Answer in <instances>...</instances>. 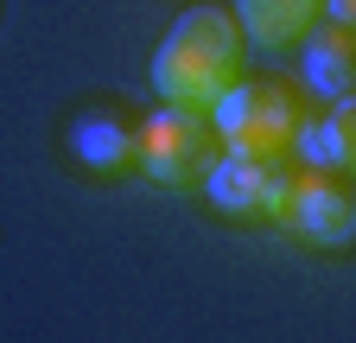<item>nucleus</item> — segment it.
I'll return each instance as SVG.
<instances>
[{"instance_id":"1","label":"nucleus","mask_w":356,"mask_h":343,"mask_svg":"<svg viewBox=\"0 0 356 343\" xmlns=\"http://www.w3.org/2000/svg\"><path fill=\"white\" fill-rule=\"evenodd\" d=\"M248 70V32L222 7H185L153 51V90L172 108L210 115Z\"/></svg>"},{"instance_id":"2","label":"nucleus","mask_w":356,"mask_h":343,"mask_svg":"<svg viewBox=\"0 0 356 343\" xmlns=\"http://www.w3.org/2000/svg\"><path fill=\"white\" fill-rule=\"evenodd\" d=\"M216 134L229 153H261V159H286L305 140V108L286 83L274 76H242L229 96L210 108Z\"/></svg>"},{"instance_id":"3","label":"nucleus","mask_w":356,"mask_h":343,"mask_svg":"<svg viewBox=\"0 0 356 343\" xmlns=\"http://www.w3.org/2000/svg\"><path fill=\"white\" fill-rule=\"evenodd\" d=\"M222 134L216 121L197 115V108H159L140 121V178L165 185V191H204L210 172L222 165Z\"/></svg>"},{"instance_id":"4","label":"nucleus","mask_w":356,"mask_h":343,"mask_svg":"<svg viewBox=\"0 0 356 343\" xmlns=\"http://www.w3.org/2000/svg\"><path fill=\"white\" fill-rule=\"evenodd\" d=\"M274 223L293 242H305V248H343V242H356V178L337 172V165L286 172Z\"/></svg>"},{"instance_id":"5","label":"nucleus","mask_w":356,"mask_h":343,"mask_svg":"<svg viewBox=\"0 0 356 343\" xmlns=\"http://www.w3.org/2000/svg\"><path fill=\"white\" fill-rule=\"evenodd\" d=\"M286 159H261V153H222V165L210 172V203L229 210V217H267L274 223V203L286 185Z\"/></svg>"},{"instance_id":"6","label":"nucleus","mask_w":356,"mask_h":343,"mask_svg":"<svg viewBox=\"0 0 356 343\" xmlns=\"http://www.w3.org/2000/svg\"><path fill=\"white\" fill-rule=\"evenodd\" d=\"M305 83L318 96H356V26L343 19H318L305 32Z\"/></svg>"},{"instance_id":"7","label":"nucleus","mask_w":356,"mask_h":343,"mask_svg":"<svg viewBox=\"0 0 356 343\" xmlns=\"http://www.w3.org/2000/svg\"><path fill=\"white\" fill-rule=\"evenodd\" d=\"M236 19L248 45L286 51V45H305V32L325 19V0H236Z\"/></svg>"},{"instance_id":"8","label":"nucleus","mask_w":356,"mask_h":343,"mask_svg":"<svg viewBox=\"0 0 356 343\" xmlns=\"http://www.w3.org/2000/svg\"><path fill=\"white\" fill-rule=\"evenodd\" d=\"M305 159L312 165H337L356 178V96H337L331 115L318 121V134H305Z\"/></svg>"},{"instance_id":"9","label":"nucleus","mask_w":356,"mask_h":343,"mask_svg":"<svg viewBox=\"0 0 356 343\" xmlns=\"http://www.w3.org/2000/svg\"><path fill=\"white\" fill-rule=\"evenodd\" d=\"M76 153L96 165V172H108V178L140 172V127H134V134H121L115 121H83V127H76Z\"/></svg>"},{"instance_id":"10","label":"nucleus","mask_w":356,"mask_h":343,"mask_svg":"<svg viewBox=\"0 0 356 343\" xmlns=\"http://www.w3.org/2000/svg\"><path fill=\"white\" fill-rule=\"evenodd\" d=\"M325 19H343V26H356V0H325Z\"/></svg>"}]
</instances>
